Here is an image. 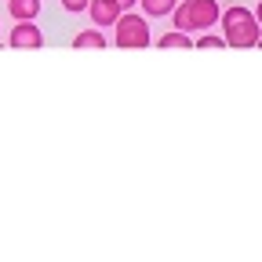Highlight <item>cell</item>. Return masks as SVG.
<instances>
[{
	"instance_id": "6da1fadb",
	"label": "cell",
	"mask_w": 262,
	"mask_h": 262,
	"mask_svg": "<svg viewBox=\"0 0 262 262\" xmlns=\"http://www.w3.org/2000/svg\"><path fill=\"white\" fill-rule=\"evenodd\" d=\"M219 18H222V40H226V48H255L258 44L262 26H258L255 11H248V8H226Z\"/></svg>"
},
{
	"instance_id": "7a4b0ae2",
	"label": "cell",
	"mask_w": 262,
	"mask_h": 262,
	"mask_svg": "<svg viewBox=\"0 0 262 262\" xmlns=\"http://www.w3.org/2000/svg\"><path fill=\"white\" fill-rule=\"evenodd\" d=\"M219 4L215 0H182V4H175L171 18H175V29L182 33H201V29H211L219 22Z\"/></svg>"
},
{
	"instance_id": "3957f363",
	"label": "cell",
	"mask_w": 262,
	"mask_h": 262,
	"mask_svg": "<svg viewBox=\"0 0 262 262\" xmlns=\"http://www.w3.org/2000/svg\"><path fill=\"white\" fill-rule=\"evenodd\" d=\"M113 44L117 48H149V26H146V18L120 11V18L113 22Z\"/></svg>"
},
{
	"instance_id": "277c9868",
	"label": "cell",
	"mask_w": 262,
	"mask_h": 262,
	"mask_svg": "<svg viewBox=\"0 0 262 262\" xmlns=\"http://www.w3.org/2000/svg\"><path fill=\"white\" fill-rule=\"evenodd\" d=\"M8 44H11V48H40V44H44V33H40V26L33 22V18H26V22H15V26H11Z\"/></svg>"
},
{
	"instance_id": "5b68a950",
	"label": "cell",
	"mask_w": 262,
	"mask_h": 262,
	"mask_svg": "<svg viewBox=\"0 0 262 262\" xmlns=\"http://www.w3.org/2000/svg\"><path fill=\"white\" fill-rule=\"evenodd\" d=\"M120 4L117 0H91L88 4V18L95 22V29H106V26H113L117 18H120Z\"/></svg>"
},
{
	"instance_id": "8992f818",
	"label": "cell",
	"mask_w": 262,
	"mask_h": 262,
	"mask_svg": "<svg viewBox=\"0 0 262 262\" xmlns=\"http://www.w3.org/2000/svg\"><path fill=\"white\" fill-rule=\"evenodd\" d=\"M8 11H11L18 22L37 18V15H40V0H8Z\"/></svg>"
},
{
	"instance_id": "52a82bcc",
	"label": "cell",
	"mask_w": 262,
	"mask_h": 262,
	"mask_svg": "<svg viewBox=\"0 0 262 262\" xmlns=\"http://www.w3.org/2000/svg\"><path fill=\"white\" fill-rule=\"evenodd\" d=\"M73 48H106V37H102V29H84L73 37Z\"/></svg>"
},
{
	"instance_id": "ba28073f",
	"label": "cell",
	"mask_w": 262,
	"mask_h": 262,
	"mask_svg": "<svg viewBox=\"0 0 262 262\" xmlns=\"http://www.w3.org/2000/svg\"><path fill=\"white\" fill-rule=\"evenodd\" d=\"M139 4H142L146 15H157V18H160V15H171L179 0H139Z\"/></svg>"
},
{
	"instance_id": "9c48e42d",
	"label": "cell",
	"mask_w": 262,
	"mask_h": 262,
	"mask_svg": "<svg viewBox=\"0 0 262 262\" xmlns=\"http://www.w3.org/2000/svg\"><path fill=\"white\" fill-rule=\"evenodd\" d=\"M157 48H189V33H182V29H175V33H160Z\"/></svg>"
},
{
	"instance_id": "30bf717a",
	"label": "cell",
	"mask_w": 262,
	"mask_h": 262,
	"mask_svg": "<svg viewBox=\"0 0 262 262\" xmlns=\"http://www.w3.org/2000/svg\"><path fill=\"white\" fill-rule=\"evenodd\" d=\"M88 4H91V0H62V8L70 11V15H80V11H88Z\"/></svg>"
},
{
	"instance_id": "8fae6325",
	"label": "cell",
	"mask_w": 262,
	"mask_h": 262,
	"mask_svg": "<svg viewBox=\"0 0 262 262\" xmlns=\"http://www.w3.org/2000/svg\"><path fill=\"white\" fill-rule=\"evenodd\" d=\"M193 48H204V51H208V48H226V40H219V37H201Z\"/></svg>"
},
{
	"instance_id": "7c38bea8",
	"label": "cell",
	"mask_w": 262,
	"mask_h": 262,
	"mask_svg": "<svg viewBox=\"0 0 262 262\" xmlns=\"http://www.w3.org/2000/svg\"><path fill=\"white\" fill-rule=\"evenodd\" d=\"M117 4H120L124 11H131V4H135V0H117Z\"/></svg>"
},
{
	"instance_id": "4fadbf2b",
	"label": "cell",
	"mask_w": 262,
	"mask_h": 262,
	"mask_svg": "<svg viewBox=\"0 0 262 262\" xmlns=\"http://www.w3.org/2000/svg\"><path fill=\"white\" fill-rule=\"evenodd\" d=\"M255 18H258V26H262V4H258V8H255Z\"/></svg>"
},
{
	"instance_id": "5bb4252c",
	"label": "cell",
	"mask_w": 262,
	"mask_h": 262,
	"mask_svg": "<svg viewBox=\"0 0 262 262\" xmlns=\"http://www.w3.org/2000/svg\"><path fill=\"white\" fill-rule=\"evenodd\" d=\"M255 48H262V33H258V44H255Z\"/></svg>"
}]
</instances>
